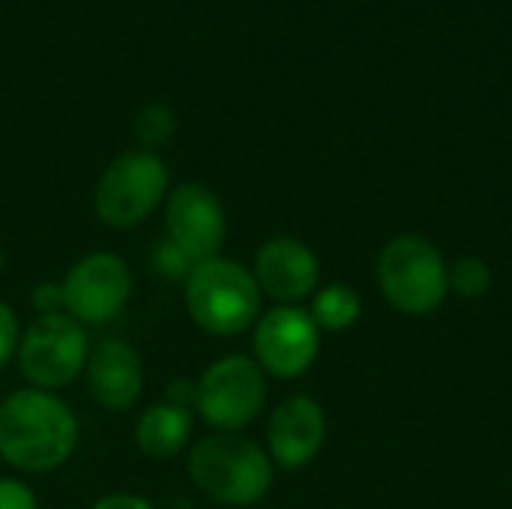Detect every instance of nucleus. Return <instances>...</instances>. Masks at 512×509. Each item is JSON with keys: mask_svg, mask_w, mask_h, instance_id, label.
<instances>
[{"mask_svg": "<svg viewBox=\"0 0 512 509\" xmlns=\"http://www.w3.org/2000/svg\"><path fill=\"white\" fill-rule=\"evenodd\" d=\"M78 444V420L48 390H18L0 405V456L24 474H48L69 462Z\"/></svg>", "mask_w": 512, "mask_h": 509, "instance_id": "1", "label": "nucleus"}, {"mask_svg": "<svg viewBox=\"0 0 512 509\" xmlns=\"http://www.w3.org/2000/svg\"><path fill=\"white\" fill-rule=\"evenodd\" d=\"M252 276L261 294L282 306H297L318 291L321 267L315 252L297 237H273L255 252Z\"/></svg>", "mask_w": 512, "mask_h": 509, "instance_id": "11", "label": "nucleus"}, {"mask_svg": "<svg viewBox=\"0 0 512 509\" xmlns=\"http://www.w3.org/2000/svg\"><path fill=\"white\" fill-rule=\"evenodd\" d=\"M90 509H153V504L138 495H108V498L96 501Z\"/></svg>", "mask_w": 512, "mask_h": 509, "instance_id": "22", "label": "nucleus"}, {"mask_svg": "<svg viewBox=\"0 0 512 509\" xmlns=\"http://www.w3.org/2000/svg\"><path fill=\"white\" fill-rule=\"evenodd\" d=\"M324 441H327V417L315 399L291 396L270 414L267 447L273 465L285 471H300L312 459H318Z\"/></svg>", "mask_w": 512, "mask_h": 509, "instance_id": "12", "label": "nucleus"}, {"mask_svg": "<svg viewBox=\"0 0 512 509\" xmlns=\"http://www.w3.org/2000/svg\"><path fill=\"white\" fill-rule=\"evenodd\" d=\"M174 129H177L174 111H171L168 105H162V102L144 105V108L138 111V117H135V135H138V141H141V150H150V153H153L156 147L171 144Z\"/></svg>", "mask_w": 512, "mask_h": 509, "instance_id": "17", "label": "nucleus"}, {"mask_svg": "<svg viewBox=\"0 0 512 509\" xmlns=\"http://www.w3.org/2000/svg\"><path fill=\"white\" fill-rule=\"evenodd\" d=\"M267 402L264 369L246 354H228L204 369L195 384V408L219 432L246 429Z\"/></svg>", "mask_w": 512, "mask_h": 509, "instance_id": "6", "label": "nucleus"}, {"mask_svg": "<svg viewBox=\"0 0 512 509\" xmlns=\"http://www.w3.org/2000/svg\"><path fill=\"white\" fill-rule=\"evenodd\" d=\"M153 261H156V270L162 273V276H171V279H177V276H189V270L195 267L171 240H162L159 246H156V255H153Z\"/></svg>", "mask_w": 512, "mask_h": 509, "instance_id": "18", "label": "nucleus"}, {"mask_svg": "<svg viewBox=\"0 0 512 509\" xmlns=\"http://www.w3.org/2000/svg\"><path fill=\"white\" fill-rule=\"evenodd\" d=\"M33 306L39 315H57V312H66L63 309V291L60 285H51V282H42L33 288Z\"/></svg>", "mask_w": 512, "mask_h": 509, "instance_id": "21", "label": "nucleus"}, {"mask_svg": "<svg viewBox=\"0 0 512 509\" xmlns=\"http://www.w3.org/2000/svg\"><path fill=\"white\" fill-rule=\"evenodd\" d=\"M18 345H21L18 318H15V312L6 303H0V369L18 354Z\"/></svg>", "mask_w": 512, "mask_h": 509, "instance_id": "19", "label": "nucleus"}, {"mask_svg": "<svg viewBox=\"0 0 512 509\" xmlns=\"http://www.w3.org/2000/svg\"><path fill=\"white\" fill-rule=\"evenodd\" d=\"M0 509H36V495L21 480L0 477Z\"/></svg>", "mask_w": 512, "mask_h": 509, "instance_id": "20", "label": "nucleus"}, {"mask_svg": "<svg viewBox=\"0 0 512 509\" xmlns=\"http://www.w3.org/2000/svg\"><path fill=\"white\" fill-rule=\"evenodd\" d=\"M168 198V168L150 150L120 153L99 177L93 210L102 225L129 231L141 225Z\"/></svg>", "mask_w": 512, "mask_h": 509, "instance_id": "5", "label": "nucleus"}, {"mask_svg": "<svg viewBox=\"0 0 512 509\" xmlns=\"http://www.w3.org/2000/svg\"><path fill=\"white\" fill-rule=\"evenodd\" d=\"M447 282H450V294L462 300H480L492 288V270L483 258L468 255L447 267Z\"/></svg>", "mask_w": 512, "mask_h": 509, "instance_id": "16", "label": "nucleus"}, {"mask_svg": "<svg viewBox=\"0 0 512 509\" xmlns=\"http://www.w3.org/2000/svg\"><path fill=\"white\" fill-rule=\"evenodd\" d=\"M90 357V342L81 327L66 312L39 315L21 336L18 369L36 390H60L72 384Z\"/></svg>", "mask_w": 512, "mask_h": 509, "instance_id": "7", "label": "nucleus"}, {"mask_svg": "<svg viewBox=\"0 0 512 509\" xmlns=\"http://www.w3.org/2000/svg\"><path fill=\"white\" fill-rule=\"evenodd\" d=\"M60 291L66 315L81 324H105L129 303L132 273L123 258L111 252H93L66 273Z\"/></svg>", "mask_w": 512, "mask_h": 509, "instance_id": "9", "label": "nucleus"}, {"mask_svg": "<svg viewBox=\"0 0 512 509\" xmlns=\"http://www.w3.org/2000/svg\"><path fill=\"white\" fill-rule=\"evenodd\" d=\"M447 267L450 264L432 240L399 234L378 255V285L396 312L423 318L438 312L450 297Z\"/></svg>", "mask_w": 512, "mask_h": 509, "instance_id": "4", "label": "nucleus"}, {"mask_svg": "<svg viewBox=\"0 0 512 509\" xmlns=\"http://www.w3.org/2000/svg\"><path fill=\"white\" fill-rule=\"evenodd\" d=\"M168 240L192 261L216 258L228 237V219L219 195L204 183H183L165 201Z\"/></svg>", "mask_w": 512, "mask_h": 509, "instance_id": "10", "label": "nucleus"}, {"mask_svg": "<svg viewBox=\"0 0 512 509\" xmlns=\"http://www.w3.org/2000/svg\"><path fill=\"white\" fill-rule=\"evenodd\" d=\"M90 396L105 411H129L144 387V366L138 351L123 339H105L87 357Z\"/></svg>", "mask_w": 512, "mask_h": 509, "instance_id": "13", "label": "nucleus"}, {"mask_svg": "<svg viewBox=\"0 0 512 509\" xmlns=\"http://www.w3.org/2000/svg\"><path fill=\"white\" fill-rule=\"evenodd\" d=\"M192 438V414L183 405L159 402L150 405L135 423V444L150 459L177 456Z\"/></svg>", "mask_w": 512, "mask_h": 509, "instance_id": "14", "label": "nucleus"}, {"mask_svg": "<svg viewBox=\"0 0 512 509\" xmlns=\"http://www.w3.org/2000/svg\"><path fill=\"white\" fill-rule=\"evenodd\" d=\"M261 288L249 267L231 258H207L186 276V312L213 336H240L261 318Z\"/></svg>", "mask_w": 512, "mask_h": 509, "instance_id": "3", "label": "nucleus"}, {"mask_svg": "<svg viewBox=\"0 0 512 509\" xmlns=\"http://www.w3.org/2000/svg\"><path fill=\"white\" fill-rule=\"evenodd\" d=\"M0 270H3V252H0Z\"/></svg>", "mask_w": 512, "mask_h": 509, "instance_id": "23", "label": "nucleus"}, {"mask_svg": "<svg viewBox=\"0 0 512 509\" xmlns=\"http://www.w3.org/2000/svg\"><path fill=\"white\" fill-rule=\"evenodd\" d=\"M255 363L276 378H300L321 351V330L300 306H276L255 321Z\"/></svg>", "mask_w": 512, "mask_h": 509, "instance_id": "8", "label": "nucleus"}, {"mask_svg": "<svg viewBox=\"0 0 512 509\" xmlns=\"http://www.w3.org/2000/svg\"><path fill=\"white\" fill-rule=\"evenodd\" d=\"M312 321L318 324V330L327 333H342L348 327H354L363 315V300L351 285L333 282L324 285L312 294V309H309Z\"/></svg>", "mask_w": 512, "mask_h": 509, "instance_id": "15", "label": "nucleus"}, {"mask_svg": "<svg viewBox=\"0 0 512 509\" xmlns=\"http://www.w3.org/2000/svg\"><path fill=\"white\" fill-rule=\"evenodd\" d=\"M192 483L222 507H252L273 486V459L255 441L219 432L201 438L189 453Z\"/></svg>", "mask_w": 512, "mask_h": 509, "instance_id": "2", "label": "nucleus"}]
</instances>
